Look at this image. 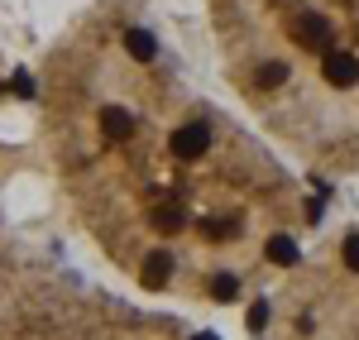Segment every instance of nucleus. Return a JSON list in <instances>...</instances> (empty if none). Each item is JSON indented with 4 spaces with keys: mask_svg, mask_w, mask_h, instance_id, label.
<instances>
[{
    "mask_svg": "<svg viewBox=\"0 0 359 340\" xmlns=\"http://www.w3.org/2000/svg\"><path fill=\"white\" fill-rule=\"evenodd\" d=\"M211 144H216V130H211L206 120H187V125H177V130H172L168 149H172V158L196 163V158H206V154H211Z\"/></svg>",
    "mask_w": 359,
    "mask_h": 340,
    "instance_id": "nucleus-1",
    "label": "nucleus"
},
{
    "mask_svg": "<svg viewBox=\"0 0 359 340\" xmlns=\"http://www.w3.org/2000/svg\"><path fill=\"white\" fill-rule=\"evenodd\" d=\"M101 135L111 144H130L135 140V115L125 111V106H106L101 111Z\"/></svg>",
    "mask_w": 359,
    "mask_h": 340,
    "instance_id": "nucleus-2",
    "label": "nucleus"
},
{
    "mask_svg": "<svg viewBox=\"0 0 359 340\" xmlns=\"http://www.w3.org/2000/svg\"><path fill=\"white\" fill-rule=\"evenodd\" d=\"M149 226H154V230H163V235H177V230L187 226V211H182L177 201H158V206L149 211Z\"/></svg>",
    "mask_w": 359,
    "mask_h": 340,
    "instance_id": "nucleus-3",
    "label": "nucleus"
},
{
    "mask_svg": "<svg viewBox=\"0 0 359 340\" xmlns=\"http://www.w3.org/2000/svg\"><path fill=\"white\" fill-rule=\"evenodd\" d=\"M168 273H172V254L168 250H154V254L144 259V268H139V278H144V287H163Z\"/></svg>",
    "mask_w": 359,
    "mask_h": 340,
    "instance_id": "nucleus-4",
    "label": "nucleus"
},
{
    "mask_svg": "<svg viewBox=\"0 0 359 340\" xmlns=\"http://www.w3.org/2000/svg\"><path fill=\"white\" fill-rule=\"evenodd\" d=\"M269 259H273L278 268H292V264H297V240H292V235H273V240H269Z\"/></svg>",
    "mask_w": 359,
    "mask_h": 340,
    "instance_id": "nucleus-5",
    "label": "nucleus"
},
{
    "mask_svg": "<svg viewBox=\"0 0 359 340\" xmlns=\"http://www.w3.org/2000/svg\"><path fill=\"white\" fill-rule=\"evenodd\" d=\"M125 53L135 57V62H149V57L158 53V48H154V34H144V29H130V34H125Z\"/></svg>",
    "mask_w": 359,
    "mask_h": 340,
    "instance_id": "nucleus-6",
    "label": "nucleus"
},
{
    "mask_svg": "<svg viewBox=\"0 0 359 340\" xmlns=\"http://www.w3.org/2000/svg\"><path fill=\"white\" fill-rule=\"evenodd\" d=\"M211 292H216L221 302H230V297L240 292V278H235V273H216V278H211Z\"/></svg>",
    "mask_w": 359,
    "mask_h": 340,
    "instance_id": "nucleus-7",
    "label": "nucleus"
},
{
    "mask_svg": "<svg viewBox=\"0 0 359 340\" xmlns=\"http://www.w3.org/2000/svg\"><path fill=\"white\" fill-rule=\"evenodd\" d=\"M345 268L359 273V235H345Z\"/></svg>",
    "mask_w": 359,
    "mask_h": 340,
    "instance_id": "nucleus-8",
    "label": "nucleus"
},
{
    "mask_svg": "<svg viewBox=\"0 0 359 340\" xmlns=\"http://www.w3.org/2000/svg\"><path fill=\"white\" fill-rule=\"evenodd\" d=\"M245 321H249V331H264V326H269V307H264V302H254Z\"/></svg>",
    "mask_w": 359,
    "mask_h": 340,
    "instance_id": "nucleus-9",
    "label": "nucleus"
},
{
    "mask_svg": "<svg viewBox=\"0 0 359 340\" xmlns=\"http://www.w3.org/2000/svg\"><path fill=\"white\" fill-rule=\"evenodd\" d=\"M39 86H34V77L29 72H15V96H34Z\"/></svg>",
    "mask_w": 359,
    "mask_h": 340,
    "instance_id": "nucleus-10",
    "label": "nucleus"
},
{
    "mask_svg": "<svg viewBox=\"0 0 359 340\" xmlns=\"http://www.w3.org/2000/svg\"><path fill=\"white\" fill-rule=\"evenodd\" d=\"M192 340H221V336H216V331H196Z\"/></svg>",
    "mask_w": 359,
    "mask_h": 340,
    "instance_id": "nucleus-11",
    "label": "nucleus"
}]
</instances>
